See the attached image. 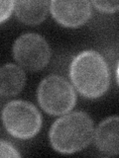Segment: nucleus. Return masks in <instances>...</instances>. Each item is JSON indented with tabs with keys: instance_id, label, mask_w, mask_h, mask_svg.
<instances>
[{
	"instance_id": "obj_6",
	"label": "nucleus",
	"mask_w": 119,
	"mask_h": 158,
	"mask_svg": "<svg viewBox=\"0 0 119 158\" xmlns=\"http://www.w3.org/2000/svg\"><path fill=\"white\" fill-rule=\"evenodd\" d=\"M50 11L53 18L64 27L77 28L83 25L92 13L89 1H58L50 2Z\"/></svg>"
},
{
	"instance_id": "obj_1",
	"label": "nucleus",
	"mask_w": 119,
	"mask_h": 158,
	"mask_svg": "<svg viewBox=\"0 0 119 158\" xmlns=\"http://www.w3.org/2000/svg\"><path fill=\"white\" fill-rule=\"evenodd\" d=\"M68 75L77 92L88 99L101 97L110 84L105 58L93 49L83 51L73 58Z\"/></svg>"
},
{
	"instance_id": "obj_10",
	"label": "nucleus",
	"mask_w": 119,
	"mask_h": 158,
	"mask_svg": "<svg viewBox=\"0 0 119 158\" xmlns=\"http://www.w3.org/2000/svg\"><path fill=\"white\" fill-rule=\"evenodd\" d=\"M91 5H93L98 11L103 13H114L116 12L119 8V2L116 0H112V1H92L90 2Z\"/></svg>"
},
{
	"instance_id": "obj_2",
	"label": "nucleus",
	"mask_w": 119,
	"mask_h": 158,
	"mask_svg": "<svg viewBox=\"0 0 119 158\" xmlns=\"http://www.w3.org/2000/svg\"><path fill=\"white\" fill-rule=\"evenodd\" d=\"M94 127L86 112L67 113L56 120L50 128L49 139L55 150L72 154L86 148L93 138Z\"/></svg>"
},
{
	"instance_id": "obj_3",
	"label": "nucleus",
	"mask_w": 119,
	"mask_h": 158,
	"mask_svg": "<svg viewBox=\"0 0 119 158\" xmlns=\"http://www.w3.org/2000/svg\"><path fill=\"white\" fill-rule=\"evenodd\" d=\"M37 100L46 113L60 116L73 110L77 103V94L67 79L52 74L40 82L37 89Z\"/></svg>"
},
{
	"instance_id": "obj_4",
	"label": "nucleus",
	"mask_w": 119,
	"mask_h": 158,
	"mask_svg": "<svg viewBox=\"0 0 119 158\" xmlns=\"http://www.w3.org/2000/svg\"><path fill=\"white\" fill-rule=\"evenodd\" d=\"M1 118L9 135L19 139L32 138L41 130L42 116L32 103L14 100L4 106Z\"/></svg>"
},
{
	"instance_id": "obj_5",
	"label": "nucleus",
	"mask_w": 119,
	"mask_h": 158,
	"mask_svg": "<svg viewBox=\"0 0 119 158\" xmlns=\"http://www.w3.org/2000/svg\"><path fill=\"white\" fill-rule=\"evenodd\" d=\"M13 57L29 71L36 72L48 65L51 48L46 39L36 33H26L16 39L12 48Z\"/></svg>"
},
{
	"instance_id": "obj_9",
	"label": "nucleus",
	"mask_w": 119,
	"mask_h": 158,
	"mask_svg": "<svg viewBox=\"0 0 119 158\" xmlns=\"http://www.w3.org/2000/svg\"><path fill=\"white\" fill-rule=\"evenodd\" d=\"M49 7L50 2L46 0H20L15 2L14 10L17 18L22 23L27 25H38L46 19Z\"/></svg>"
},
{
	"instance_id": "obj_12",
	"label": "nucleus",
	"mask_w": 119,
	"mask_h": 158,
	"mask_svg": "<svg viewBox=\"0 0 119 158\" xmlns=\"http://www.w3.org/2000/svg\"><path fill=\"white\" fill-rule=\"evenodd\" d=\"M15 1L9 0V1H0V24L11 16L14 10Z\"/></svg>"
},
{
	"instance_id": "obj_7",
	"label": "nucleus",
	"mask_w": 119,
	"mask_h": 158,
	"mask_svg": "<svg viewBox=\"0 0 119 158\" xmlns=\"http://www.w3.org/2000/svg\"><path fill=\"white\" fill-rule=\"evenodd\" d=\"M118 116H111L103 120L93 132L94 142L97 149L107 156L118 154Z\"/></svg>"
},
{
	"instance_id": "obj_11",
	"label": "nucleus",
	"mask_w": 119,
	"mask_h": 158,
	"mask_svg": "<svg viewBox=\"0 0 119 158\" xmlns=\"http://www.w3.org/2000/svg\"><path fill=\"white\" fill-rule=\"evenodd\" d=\"M0 157H21V154L11 143L0 139Z\"/></svg>"
},
{
	"instance_id": "obj_8",
	"label": "nucleus",
	"mask_w": 119,
	"mask_h": 158,
	"mask_svg": "<svg viewBox=\"0 0 119 158\" xmlns=\"http://www.w3.org/2000/svg\"><path fill=\"white\" fill-rule=\"evenodd\" d=\"M26 82V74L19 65L6 63L0 67V96L12 97L19 94Z\"/></svg>"
}]
</instances>
